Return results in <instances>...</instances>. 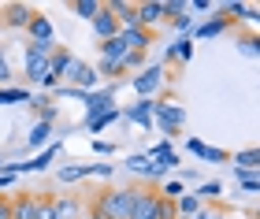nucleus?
Masks as SVG:
<instances>
[{
    "mask_svg": "<svg viewBox=\"0 0 260 219\" xmlns=\"http://www.w3.org/2000/svg\"><path fill=\"white\" fill-rule=\"evenodd\" d=\"M11 78V67H8V60H4V52H0V82H8Z\"/></svg>",
    "mask_w": 260,
    "mask_h": 219,
    "instance_id": "473e14b6",
    "label": "nucleus"
},
{
    "mask_svg": "<svg viewBox=\"0 0 260 219\" xmlns=\"http://www.w3.org/2000/svg\"><path fill=\"white\" fill-rule=\"evenodd\" d=\"M0 219H11V197H0Z\"/></svg>",
    "mask_w": 260,
    "mask_h": 219,
    "instance_id": "2f4dec72",
    "label": "nucleus"
},
{
    "mask_svg": "<svg viewBox=\"0 0 260 219\" xmlns=\"http://www.w3.org/2000/svg\"><path fill=\"white\" fill-rule=\"evenodd\" d=\"M34 15H38V11H34V8H26V4H8L4 11H0V26H11V30H26Z\"/></svg>",
    "mask_w": 260,
    "mask_h": 219,
    "instance_id": "20e7f679",
    "label": "nucleus"
},
{
    "mask_svg": "<svg viewBox=\"0 0 260 219\" xmlns=\"http://www.w3.org/2000/svg\"><path fill=\"white\" fill-rule=\"evenodd\" d=\"M11 182H15V175H8V171H4V175H0V190H4V186H11Z\"/></svg>",
    "mask_w": 260,
    "mask_h": 219,
    "instance_id": "c9c22d12",
    "label": "nucleus"
},
{
    "mask_svg": "<svg viewBox=\"0 0 260 219\" xmlns=\"http://www.w3.org/2000/svg\"><path fill=\"white\" fill-rule=\"evenodd\" d=\"M126 119H134V123H145V126H149V123H152V100H141L138 108H130V112H126Z\"/></svg>",
    "mask_w": 260,
    "mask_h": 219,
    "instance_id": "aec40b11",
    "label": "nucleus"
},
{
    "mask_svg": "<svg viewBox=\"0 0 260 219\" xmlns=\"http://www.w3.org/2000/svg\"><path fill=\"white\" fill-rule=\"evenodd\" d=\"M130 193H134V186L97 193L93 204H89V219H126L130 215Z\"/></svg>",
    "mask_w": 260,
    "mask_h": 219,
    "instance_id": "f257e3e1",
    "label": "nucleus"
},
{
    "mask_svg": "<svg viewBox=\"0 0 260 219\" xmlns=\"http://www.w3.org/2000/svg\"><path fill=\"white\" fill-rule=\"evenodd\" d=\"M152 112L160 115V123H164V130H168V134H175V130L186 123V112H182L179 104H152Z\"/></svg>",
    "mask_w": 260,
    "mask_h": 219,
    "instance_id": "1a4fd4ad",
    "label": "nucleus"
},
{
    "mask_svg": "<svg viewBox=\"0 0 260 219\" xmlns=\"http://www.w3.org/2000/svg\"><path fill=\"white\" fill-rule=\"evenodd\" d=\"M19 100H26V104H30V93H26V89H15V86H4V89H0V104H19Z\"/></svg>",
    "mask_w": 260,
    "mask_h": 219,
    "instance_id": "412c9836",
    "label": "nucleus"
},
{
    "mask_svg": "<svg viewBox=\"0 0 260 219\" xmlns=\"http://www.w3.org/2000/svg\"><path fill=\"white\" fill-rule=\"evenodd\" d=\"M190 8H193V11H212V0H193Z\"/></svg>",
    "mask_w": 260,
    "mask_h": 219,
    "instance_id": "f704fd0d",
    "label": "nucleus"
},
{
    "mask_svg": "<svg viewBox=\"0 0 260 219\" xmlns=\"http://www.w3.org/2000/svg\"><path fill=\"white\" fill-rule=\"evenodd\" d=\"M101 8H104L101 0H75V4H71V11H75L78 19H93V15H97Z\"/></svg>",
    "mask_w": 260,
    "mask_h": 219,
    "instance_id": "6ab92c4d",
    "label": "nucleus"
},
{
    "mask_svg": "<svg viewBox=\"0 0 260 219\" xmlns=\"http://www.w3.org/2000/svg\"><path fill=\"white\" fill-rule=\"evenodd\" d=\"M190 56H193V41H179V45H171V49H168V60H190Z\"/></svg>",
    "mask_w": 260,
    "mask_h": 219,
    "instance_id": "a878e982",
    "label": "nucleus"
},
{
    "mask_svg": "<svg viewBox=\"0 0 260 219\" xmlns=\"http://www.w3.org/2000/svg\"><path fill=\"white\" fill-rule=\"evenodd\" d=\"M60 82H67L71 89H78V93H89L93 86H97V71H93L89 63H82L78 56H71V63L63 67V78Z\"/></svg>",
    "mask_w": 260,
    "mask_h": 219,
    "instance_id": "f03ea898",
    "label": "nucleus"
},
{
    "mask_svg": "<svg viewBox=\"0 0 260 219\" xmlns=\"http://www.w3.org/2000/svg\"><path fill=\"white\" fill-rule=\"evenodd\" d=\"M115 15V22H119V30H130V26H138V15H134V4L130 0H108L104 4Z\"/></svg>",
    "mask_w": 260,
    "mask_h": 219,
    "instance_id": "9d476101",
    "label": "nucleus"
},
{
    "mask_svg": "<svg viewBox=\"0 0 260 219\" xmlns=\"http://www.w3.org/2000/svg\"><path fill=\"white\" fill-rule=\"evenodd\" d=\"M89 22H93V33H97V41H112L115 33H119V22H115V15H112L108 8H101Z\"/></svg>",
    "mask_w": 260,
    "mask_h": 219,
    "instance_id": "423d86ee",
    "label": "nucleus"
},
{
    "mask_svg": "<svg viewBox=\"0 0 260 219\" xmlns=\"http://www.w3.org/2000/svg\"><path fill=\"white\" fill-rule=\"evenodd\" d=\"M86 175H93V167H89V164H75V167H63L56 178L67 186V182H78V178H86Z\"/></svg>",
    "mask_w": 260,
    "mask_h": 219,
    "instance_id": "a211bd4d",
    "label": "nucleus"
},
{
    "mask_svg": "<svg viewBox=\"0 0 260 219\" xmlns=\"http://www.w3.org/2000/svg\"><path fill=\"white\" fill-rule=\"evenodd\" d=\"M38 208H41V197H34V193L11 197V219H38Z\"/></svg>",
    "mask_w": 260,
    "mask_h": 219,
    "instance_id": "6e6552de",
    "label": "nucleus"
},
{
    "mask_svg": "<svg viewBox=\"0 0 260 219\" xmlns=\"http://www.w3.org/2000/svg\"><path fill=\"white\" fill-rule=\"evenodd\" d=\"M52 208H56V219H71V215H78L82 204L71 201V197H63V201H52Z\"/></svg>",
    "mask_w": 260,
    "mask_h": 219,
    "instance_id": "4be33fe9",
    "label": "nucleus"
},
{
    "mask_svg": "<svg viewBox=\"0 0 260 219\" xmlns=\"http://www.w3.org/2000/svg\"><path fill=\"white\" fill-rule=\"evenodd\" d=\"M193 219H227V212H223V208H201Z\"/></svg>",
    "mask_w": 260,
    "mask_h": 219,
    "instance_id": "7c9ffc66",
    "label": "nucleus"
},
{
    "mask_svg": "<svg viewBox=\"0 0 260 219\" xmlns=\"http://www.w3.org/2000/svg\"><path fill=\"white\" fill-rule=\"evenodd\" d=\"M26 38L30 41H56V30H52L49 15H34L30 26H26Z\"/></svg>",
    "mask_w": 260,
    "mask_h": 219,
    "instance_id": "f8f14e48",
    "label": "nucleus"
},
{
    "mask_svg": "<svg viewBox=\"0 0 260 219\" xmlns=\"http://www.w3.org/2000/svg\"><path fill=\"white\" fill-rule=\"evenodd\" d=\"M67 63H71V52L56 45V52H52V60H49V78H45V89H52V86L63 78V67H67Z\"/></svg>",
    "mask_w": 260,
    "mask_h": 219,
    "instance_id": "9b49d317",
    "label": "nucleus"
},
{
    "mask_svg": "<svg viewBox=\"0 0 260 219\" xmlns=\"http://www.w3.org/2000/svg\"><path fill=\"white\" fill-rule=\"evenodd\" d=\"M160 82H164V71H160V67H149V71H141V75L134 78V89H138L141 97H149V93H156Z\"/></svg>",
    "mask_w": 260,
    "mask_h": 219,
    "instance_id": "ddd939ff",
    "label": "nucleus"
},
{
    "mask_svg": "<svg viewBox=\"0 0 260 219\" xmlns=\"http://www.w3.org/2000/svg\"><path fill=\"white\" fill-rule=\"evenodd\" d=\"M49 134H52V123H38V126L30 130V145H34V149L45 145V141H49Z\"/></svg>",
    "mask_w": 260,
    "mask_h": 219,
    "instance_id": "cd10ccee",
    "label": "nucleus"
},
{
    "mask_svg": "<svg viewBox=\"0 0 260 219\" xmlns=\"http://www.w3.org/2000/svg\"><path fill=\"white\" fill-rule=\"evenodd\" d=\"M0 175H4V160H0Z\"/></svg>",
    "mask_w": 260,
    "mask_h": 219,
    "instance_id": "e433bc0d",
    "label": "nucleus"
},
{
    "mask_svg": "<svg viewBox=\"0 0 260 219\" xmlns=\"http://www.w3.org/2000/svg\"><path fill=\"white\" fill-rule=\"evenodd\" d=\"M156 193H160L164 201H179V197H182L186 190H182V182H179V178H171V182H164V186H160Z\"/></svg>",
    "mask_w": 260,
    "mask_h": 219,
    "instance_id": "393cba45",
    "label": "nucleus"
},
{
    "mask_svg": "<svg viewBox=\"0 0 260 219\" xmlns=\"http://www.w3.org/2000/svg\"><path fill=\"white\" fill-rule=\"evenodd\" d=\"M249 219H256V215H249Z\"/></svg>",
    "mask_w": 260,
    "mask_h": 219,
    "instance_id": "4c0bfd02",
    "label": "nucleus"
},
{
    "mask_svg": "<svg viewBox=\"0 0 260 219\" xmlns=\"http://www.w3.org/2000/svg\"><path fill=\"white\" fill-rule=\"evenodd\" d=\"M234 164H238V171H253L260 164V153H256V149H245V153L234 156Z\"/></svg>",
    "mask_w": 260,
    "mask_h": 219,
    "instance_id": "5701e85b",
    "label": "nucleus"
},
{
    "mask_svg": "<svg viewBox=\"0 0 260 219\" xmlns=\"http://www.w3.org/2000/svg\"><path fill=\"white\" fill-rule=\"evenodd\" d=\"M190 153L193 156H201V160H212V164H227V153H223V149H212V145H205V141H190Z\"/></svg>",
    "mask_w": 260,
    "mask_h": 219,
    "instance_id": "4468645a",
    "label": "nucleus"
},
{
    "mask_svg": "<svg viewBox=\"0 0 260 219\" xmlns=\"http://www.w3.org/2000/svg\"><path fill=\"white\" fill-rule=\"evenodd\" d=\"M227 30V19H212V22H205V26H197V38H216V33H223Z\"/></svg>",
    "mask_w": 260,
    "mask_h": 219,
    "instance_id": "bb28decb",
    "label": "nucleus"
},
{
    "mask_svg": "<svg viewBox=\"0 0 260 219\" xmlns=\"http://www.w3.org/2000/svg\"><path fill=\"white\" fill-rule=\"evenodd\" d=\"M38 219H56V208H52V197H41V208H38Z\"/></svg>",
    "mask_w": 260,
    "mask_h": 219,
    "instance_id": "c756f323",
    "label": "nucleus"
},
{
    "mask_svg": "<svg viewBox=\"0 0 260 219\" xmlns=\"http://www.w3.org/2000/svg\"><path fill=\"white\" fill-rule=\"evenodd\" d=\"M115 38H119V41H123V49H130V52H145L149 45H152V33H149V30H141V26L119 30Z\"/></svg>",
    "mask_w": 260,
    "mask_h": 219,
    "instance_id": "0eeeda50",
    "label": "nucleus"
},
{
    "mask_svg": "<svg viewBox=\"0 0 260 219\" xmlns=\"http://www.w3.org/2000/svg\"><path fill=\"white\" fill-rule=\"evenodd\" d=\"M126 167H130V171H138V175H145V178H160V175H164V171L152 164L149 156H130V160H126Z\"/></svg>",
    "mask_w": 260,
    "mask_h": 219,
    "instance_id": "dca6fc26",
    "label": "nucleus"
},
{
    "mask_svg": "<svg viewBox=\"0 0 260 219\" xmlns=\"http://www.w3.org/2000/svg\"><path fill=\"white\" fill-rule=\"evenodd\" d=\"M156 204H160V193L156 190L134 186V193H130V215L126 219H156Z\"/></svg>",
    "mask_w": 260,
    "mask_h": 219,
    "instance_id": "7ed1b4c3",
    "label": "nucleus"
},
{
    "mask_svg": "<svg viewBox=\"0 0 260 219\" xmlns=\"http://www.w3.org/2000/svg\"><path fill=\"white\" fill-rule=\"evenodd\" d=\"M115 119H119V112H115V108H108V112H101V115H93V119H89V130L97 134V130H104V126H108V123H115Z\"/></svg>",
    "mask_w": 260,
    "mask_h": 219,
    "instance_id": "b1692460",
    "label": "nucleus"
},
{
    "mask_svg": "<svg viewBox=\"0 0 260 219\" xmlns=\"http://www.w3.org/2000/svg\"><path fill=\"white\" fill-rule=\"evenodd\" d=\"M112 108V93H86V115L93 119V115L108 112Z\"/></svg>",
    "mask_w": 260,
    "mask_h": 219,
    "instance_id": "f3484780",
    "label": "nucleus"
},
{
    "mask_svg": "<svg viewBox=\"0 0 260 219\" xmlns=\"http://www.w3.org/2000/svg\"><path fill=\"white\" fill-rule=\"evenodd\" d=\"M175 212H179V219H193L201 212V197L197 193H182V197L175 201Z\"/></svg>",
    "mask_w": 260,
    "mask_h": 219,
    "instance_id": "2eb2a0df",
    "label": "nucleus"
},
{
    "mask_svg": "<svg viewBox=\"0 0 260 219\" xmlns=\"http://www.w3.org/2000/svg\"><path fill=\"white\" fill-rule=\"evenodd\" d=\"M197 197H201V204L212 201V197H219V182H205V186L197 190Z\"/></svg>",
    "mask_w": 260,
    "mask_h": 219,
    "instance_id": "c85d7f7f",
    "label": "nucleus"
},
{
    "mask_svg": "<svg viewBox=\"0 0 260 219\" xmlns=\"http://www.w3.org/2000/svg\"><path fill=\"white\" fill-rule=\"evenodd\" d=\"M175 30H190V15H175Z\"/></svg>",
    "mask_w": 260,
    "mask_h": 219,
    "instance_id": "72a5a7b5",
    "label": "nucleus"
},
{
    "mask_svg": "<svg viewBox=\"0 0 260 219\" xmlns=\"http://www.w3.org/2000/svg\"><path fill=\"white\" fill-rule=\"evenodd\" d=\"M134 15H138V26H141V30H152V26L164 19V0H145V4H134Z\"/></svg>",
    "mask_w": 260,
    "mask_h": 219,
    "instance_id": "39448f33",
    "label": "nucleus"
}]
</instances>
